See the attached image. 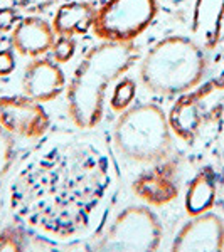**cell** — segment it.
I'll return each mask as SVG.
<instances>
[{
	"label": "cell",
	"instance_id": "cell-1",
	"mask_svg": "<svg viewBox=\"0 0 224 252\" xmlns=\"http://www.w3.org/2000/svg\"><path fill=\"white\" fill-rule=\"evenodd\" d=\"M140 61L133 42H108L91 47L68 84V115L79 129H93L105 115L107 89Z\"/></svg>",
	"mask_w": 224,
	"mask_h": 252
},
{
	"label": "cell",
	"instance_id": "cell-2",
	"mask_svg": "<svg viewBox=\"0 0 224 252\" xmlns=\"http://www.w3.org/2000/svg\"><path fill=\"white\" fill-rule=\"evenodd\" d=\"M207 67L204 49L194 39L169 35L149 49L140 63V81L160 96L184 94L201 84Z\"/></svg>",
	"mask_w": 224,
	"mask_h": 252
},
{
	"label": "cell",
	"instance_id": "cell-3",
	"mask_svg": "<svg viewBox=\"0 0 224 252\" xmlns=\"http://www.w3.org/2000/svg\"><path fill=\"white\" fill-rule=\"evenodd\" d=\"M113 138L121 155L135 163H160L172 152L169 120L153 103L125 109L116 120Z\"/></svg>",
	"mask_w": 224,
	"mask_h": 252
},
{
	"label": "cell",
	"instance_id": "cell-4",
	"mask_svg": "<svg viewBox=\"0 0 224 252\" xmlns=\"http://www.w3.org/2000/svg\"><path fill=\"white\" fill-rule=\"evenodd\" d=\"M164 230L158 217L149 207L130 205L118 214L95 246L96 251H155Z\"/></svg>",
	"mask_w": 224,
	"mask_h": 252
},
{
	"label": "cell",
	"instance_id": "cell-5",
	"mask_svg": "<svg viewBox=\"0 0 224 252\" xmlns=\"http://www.w3.org/2000/svg\"><path fill=\"white\" fill-rule=\"evenodd\" d=\"M157 0H108L96 10L93 32L108 42H133L157 15Z\"/></svg>",
	"mask_w": 224,
	"mask_h": 252
},
{
	"label": "cell",
	"instance_id": "cell-6",
	"mask_svg": "<svg viewBox=\"0 0 224 252\" xmlns=\"http://www.w3.org/2000/svg\"><path fill=\"white\" fill-rule=\"evenodd\" d=\"M224 94V81H211L197 89H190L177 99L169 111V125L177 138L192 143L206 116L213 111V101Z\"/></svg>",
	"mask_w": 224,
	"mask_h": 252
},
{
	"label": "cell",
	"instance_id": "cell-7",
	"mask_svg": "<svg viewBox=\"0 0 224 252\" xmlns=\"http://www.w3.org/2000/svg\"><path fill=\"white\" fill-rule=\"evenodd\" d=\"M0 126L10 135L36 140L49 129V116L40 103L29 96H2Z\"/></svg>",
	"mask_w": 224,
	"mask_h": 252
},
{
	"label": "cell",
	"instance_id": "cell-8",
	"mask_svg": "<svg viewBox=\"0 0 224 252\" xmlns=\"http://www.w3.org/2000/svg\"><path fill=\"white\" fill-rule=\"evenodd\" d=\"M172 251H224V222L219 215H194L177 232Z\"/></svg>",
	"mask_w": 224,
	"mask_h": 252
},
{
	"label": "cell",
	"instance_id": "cell-9",
	"mask_svg": "<svg viewBox=\"0 0 224 252\" xmlns=\"http://www.w3.org/2000/svg\"><path fill=\"white\" fill-rule=\"evenodd\" d=\"M22 91L37 103L56 99L66 86V76L59 63L49 58H34L22 72Z\"/></svg>",
	"mask_w": 224,
	"mask_h": 252
},
{
	"label": "cell",
	"instance_id": "cell-10",
	"mask_svg": "<svg viewBox=\"0 0 224 252\" xmlns=\"http://www.w3.org/2000/svg\"><path fill=\"white\" fill-rule=\"evenodd\" d=\"M52 26L39 15H27L20 19L12 29L10 46L17 54L27 58H40L52 49L56 40Z\"/></svg>",
	"mask_w": 224,
	"mask_h": 252
},
{
	"label": "cell",
	"instance_id": "cell-11",
	"mask_svg": "<svg viewBox=\"0 0 224 252\" xmlns=\"http://www.w3.org/2000/svg\"><path fill=\"white\" fill-rule=\"evenodd\" d=\"M224 0H195L192 10L194 40L204 51H214L223 35Z\"/></svg>",
	"mask_w": 224,
	"mask_h": 252
},
{
	"label": "cell",
	"instance_id": "cell-12",
	"mask_svg": "<svg viewBox=\"0 0 224 252\" xmlns=\"http://www.w3.org/2000/svg\"><path fill=\"white\" fill-rule=\"evenodd\" d=\"M96 9L89 2H68L58 7L52 17V31L58 37H75L93 29Z\"/></svg>",
	"mask_w": 224,
	"mask_h": 252
},
{
	"label": "cell",
	"instance_id": "cell-13",
	"mask_svg": "<svg viewBox=\"0 0 224 252\" xmlns=\"http://www.w3.org/2000/svg\"><path fill=\"white\" fill-rule=\"evenodd\" d=\"M133 192L152 205H165L177 197V187L165 170H153L138 178Z\"/></svg>",
	"mask_w": 224,
	"mask_h": 252
},
{
	"label": "cell",
	"instance_id": "cell-14",
	"mask_svg": "<svg viewBox=\"0 0 224 252\" xmlns=\"http://www.w3.org/2000/svg\"><path fill=\"white\" fill-rule=\"evenodd\" d=\"M216 202V184L211 172L202 170L190 180L186 192V212L194 217V215L209 212Z\"/></svg>",
	"mask_w": 224,
	"mask_h": 252
},
{
	"label": "cell",
	"instance_id": "cell-15",
	"mask_svg": "<svg viewBox=\"0 0 224 252\" xmlns=\"http://www.w3.org/2000/svg\"><path fill=\"white\" fill-rule=\"evenodd\" d=\"M137 96V83L132 78H123L113 89V94L110 97V106L113 111L123 113L128 109Z\"/></svg>",
	"mask_w": 224,
	"mask_h": 252
},
{
	"label": "cell",
	"instance_id": "cell-16",
	"mask_svg": "<svg viewBox=\"0 0 224 252\" xmlns=\"http://www.w3.org/2000/svg\"><path fill=\"white\" fill-rule=\"evenodd\" d=\"M15 153V141L9 131L0 126V178L10 170Z\"/></svg>",
	"mask_w": 224,
	"mask_h": 252
},
{
	"label": "cell",
	"instance_id": "cell-17",
	"mask_svg": "<svg viewBox=\"0 0 224 252\" xmlns=\"http://www.w3.org/2000/svg\"><path fill=\"white\" fill-rule=\"evenodd\" d=\"M51 51H52V59L59 64H64L68 61H71V58L75 56L76 40L75 37H56Z\"/></svg>",
	"mask_w": 224,
	"mask_h": 252
},
{
	"label": "cell",
	"instance_id": "cell-18",
	"mask_svg": "<svg viewBox=\"0 0 224 252\" xmlns=\"http://www.w3.org/2000/svg\"><path fill=\"white\" fill-rule=\"evenodd\" d=\"M58 2L59 0H14V7L26 15H40L52 9Z\"/></svg>",
	"mask_w": 224,
	"mask_h": 252
},
{
	"label": "cell",
	"instance_id": "cell-19",
	"mask_svg": "<svg viewBox=\"0 0 224 252\" xmlns=\"http://www.w3.org/2000/svg\"><path fill=\"white\" fill-rule=\"evenodd\" d=\"M24 241L15 229H5L0 232V251H22Z\"/></svg>",
	"mask_w": 224,
	"mask_h": 252
},
{
	"label": "cell",
	"instance_id": "cell-20",
	"mask_svg": "<svg viewBox=\"0 0 224 252\" xmlns=\"http://www.w3.org/2000/svg\"><path fill=\"white\" fill-rule=\"evenodd\" d=\"M19 20V10L14 5L2 7L0 9V32H10Z\"/></svg>",
	"mask_w": 224,
	"mask_h": 252
},
{
	"label": "cell",
	"instance_id": "cell-21",
	"mask_svg": "<svg viewBox=\"0 0 224 252\" xmlns=\"http://www.w3.org/2000/svg\"><path fill=\"white\" fill-rule=\"evenodd\" d=\"M15 69L14 49H2L0 51V76H9Z\"/></svg>",
	"mask_w": 224,
	"mask_h": 252
}]
</instances>
